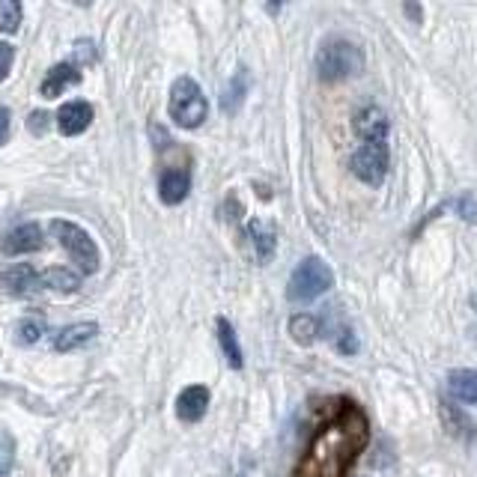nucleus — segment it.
Listing matches in <instances>:
<instances>
[{
	"label": "nucleus",
	"instance_id": "nucleus-1",
	"mask_svg": "<svg viewBox=\"0 0 477 477\" xmlns=\"http://www.w3.org/2000/svg\"><path fill=\"white\" fill-rule=\"evenodd\" d=\"M364 72V51L349 40H329L316 54V75L322 81H343Z\"/></svg>",
	"mask_w": 477,
	"mask_h": 477
},
{
	"label": "nucleus",
	"instance_id": "nucleus-2",
	"mask_svg": "<svg viewBox=\"0 0 477 477\" xmlns=\"http://www.w3.org/2000/svg\"><path fill=\"white\" fill-rule=\"evenodd\" d=\"M334 284V272L329 269V263L320 257H305L302 263L293 269L289 275V289L287 296L293 302H314L322 293H329Z\"/></svg>",
	"mask_w": 477,
	"mask_h": 477
},
{
	"label": "nucleus",
	"instance_id": "nucleus-3",
	"mask_svg": "<svg viewBox=\"0 0 477 477\" xmlns=\"http://www.w3.org/2000/svg\"><path fill=\"white\" fill-rule=\"evenodd\" d=\"M206 114H209V105H206L203 90L198 87V81L191 78H180L171 90V117L176 126L182 128H198Z\"/></svg>",
	"mask_w": 477,
	"mask_h": 477
},
{
	"label": "nucleus",
	"instance_id": "nucleus-4",
	"mask_svg": "<svg viewBox=\"0 0 477 477\" xmlns=\"http://www.w3.org/2000/svg\"><path fill=\"white\" fill-rule=\"evenodd\" d=\"M51 233H54V239L69 251V257L78 263V269L84 275L96 272L99 269V248H96V242L90 239L87 230H81L78 224H72V221L57 218L51 224Z\"/></svg>",
	"mask_w": 477,
	"mask_h": 477
},
{
	"label": "nucleus",
	"instance_id": "nucleus-5",
	"mask_svg": "<svg viewBox=\"0 0 477 477\" xmlns=\"http://www.w3.org/2000/svg\"><path fill=\"white\" fill-rule=\"evenodd\" d=\"M352 173L367 185H382L388 176V144L385 140H370L361 144L352 155Z\"/></svg>",
	"mask_w": 477,
	"mask_h": 477
},
{
	"label": "nucleus",
	"instance_id": "nucleus-6",
	"mask_svg": "<svg viewBox=\"0 0 477 477\" xmlns=\"http://www.w3.org/2000/svg\"><path fill=\"white\" fill-rule=\"evenodd\" d=\"M388 128H391V123H388L385 110L367 105L355 114V135H358L364 144H370V140H385Z\"/></svg>",
	"mask_w": 477,
	"mask_h": 477
},
{
	"label": "nucleus",
	"instance_id": "nucleus-7",
	"mask_svg": "<svg viewBox=\"0 0 477 477\" xmlns=\"http://www.w3.org/2000/svg\"><path fill=\"white\" fill-rule=\"evenodd\" d=\"M206 409H209V391L203 385H189L176 397V415H180V420H185V424H198L206 415Z\"/></svg>",
	"mask_w": 477,
	"mask_h": 477
},
{
	"label": "nucleus",
	"instance_id": "nucleus-8",
	"mask_svg": "<svg viewBox=\"0 0 477 477\" xmlns=\"http://www.w3.org/2000/svg\"><path fill=\"white\" fill-rule=\"evenodd\" d=\"M0 248H4V254H9V257L40 251L42 248V230L36 227V224H22V227H15L13 233H6V239Z\"/></svg>",
	"mask_w": 477,
	"mask_h": 477
},
{
	"label": "nucleus",
	"instance_id": "nucleus-9",
	"mask_svg": "<svg viewBox=\"0 0 477 477\" xmlns=\"http://www.w3.org/2000/svg\"><path fill=\"white\" fill-rule=\"evenodd\" d=\"M191 191V173L185 171V167H171V171L162 173V180H158V194H162L164 203H182L189 198Z\"/></svg>",
	"mask_w": 477,
	"mask_h": 477
},
{
	"label": "nucleus",
	"instance_id": "nucleus-10",
	"mask_svg": "<svg viewBox=\"0 0 477 477\" xmlns=\"http://www.w3.org/2000/svg\"><path fill=\"white\" fill-rule=\"evenodd\" d=\"M90 123H93V108L87 102H66V105L57 110V128L69 137L81 135Z\"/></svg>",
	"mask_w": 477,
	"mask_h": 477
},
{
	"label": "nucleus",
	"instance_id": "nucleus-11",
	"mask_svg": "<svg viewBox=\"0 0 477 477\" xmlns=\"http://www.w3.org/2000/svg\"><path fill=\"white\" fill-rule=\"evenodd\" d=\"M0 284H4L6 293L13 296H24L27 289H33L36 284H40V275H36L33 266L27 263H18V266H9L4 275H0Z\"/></svg>",
	"mask_w": 477,
	"mask_h": 477
},
{
	"label": "nucleus",
	"instance_id": "nucleus-12",
	"mask_svg": "<svg viewBox=\"0 0 477 477\" xmlns=\"http://www.w3.org/2000/svg\"><path fill=\"white\" fill-rule=\"evenodd\" d=\"M96 334H99L96 322L69 325V329H63L57 338H54V349H57V352H72V349H78V346H87L93 338H96Z\"/></svg>",
	"mask_w": 477,
	"mask_h": 477
},
{
	"label": "nucleus",
	"instance_id": "nucleus-13",
	"mask_svg": "<svg viewBox=\"0 0 477 477\" xmlns=\"http://www.w3.org/2000/svg\"><path fill=\"white\" fill-rule=\"evenodd\" d=\"M78 78H81V75H78V69L72 66V63H60V66H54L49 75H45L40 93H42L45 99H54V96H60V93L66 90V87H72V84L78 81Z\"/></svg>",
	"mask_w": 477,
	"mask_h": 477
},
{
	"label": "nucleus",
	"instance_id": "nucleus-14",
	"mask_svg": "<svg viewBox=\"0 0 477 477\" xmlns=\"http://www.w3.org/2000/svg\"><path fill=\"white\" fill-rule=\"evenodd\" d=\"M248 236H251V245H254V251H257V260H263L266 263V260L275 254V245H278L275 230L269 227L266 221H251Z\"/></svg>",
	"mask_w": 477,
	"mask_h": 477
},
{
	"label": "nucleus",
	"instance_id": "nucleus-15",
	"mask_svg": "<svg viewBox=\"0 0 477 477\" xmlns=\"http://www.w3.org/2000/svg\"><path fill=\"white\" fill-rule=\"evenodd\" d=\"M447 388L463 403H477V370H454L447 376Z\"/></svg>",
	"mask_w": 477,
	"mask_h": 477
},
{
	"label": "nucleus",
	"instance_id": "nucleus-16",
	"mask_svg": "<svg viewBox=\"0 0 477 477\" xmlns=\"http://www.w3.org/2000/svg\"><path fill=\"white\" fill-rule=\"evenodd\" d=\"M218 343H221V352H224V358H227L230 367L239 370L245 361H242V349H239L236 331H233V325L227 320H218Z\"/></svg>",
	"mask_w": 477,
	"mask_h": 477
},
{
	"label": "nucleus",
	"instance_id": "nucleus-17",
	"mask_svg": "<svg viewBox=\"0 0 477 477\" xmlns=\"http://www.w3.org/2000/svg\"><path fill=\"white\" fill-rule=\"evenodd\" d=\"M289 334H293L296 343H314L316 334H320V320H316L314 314H296L293 320H289Z\"/></svg>",
	"mask_w": 477,
	"mask_h": 477
},
{
	"label": "nucleus",
	"instance_id": "nucleus-18",
	"mask_svg": "<svg viewBox=\"0 0 477 477\" xmlns=\"http://www.w3.org/2000/svg\"><path fill=\"white\" fill-rule=\"evenodd\" d=\"M442 415H445V424L451 433L456 436H465V438H474L477 436V427H474V420L465 415V411L460 406H454V403H445L442 409Z\"/></svg>",
	"mask_w": 477,
	"mask_h": 477
},
{
	"label": "nucleus",
	"instance_id": "nucleus-19",
	"mask_svg": "<svg viewBox=\"0 0 477 477\" xmlns=\"http://www.w3.org/2000/svg\"><path fill=\"white\" fill-rule=\"evenodd\" d=\"M40 284L51 287V289H60V293H72V289H78V275L69 272V269H63V266H54V269H49V272L40 275Z\"/></svg>",
	"mask_w": 477,
	"mask_h": 477
},
{
	"label": "nucleus",
	"instance_id": "nucleus-20",
	"mask_svg": "<svg viewBox=\"0 0 477 477\" xmlns=\"http://www.w3.org/2000/svg\"><path fill=\"white\" fill-rule=\"evenodd\" d=\"M22 24V4L15 0H0V31L13 33Z\"/></svg>",
	"mask_w": 477,
	"mask_h": 477
},
{
	"label": "nucleus",
	"instance_id": "nucleus-21",
	"mask_svg": "<svg viewBox=\"0 0 477 477\" xmlns=\"http://www.w3.org/2000/svg\"><path fill=\"white\" fill-rule=\"evenodd\" d=\"M245 84H248V78H245V69H239L236 81L230 84L227 96H224V110H236V105L242 102V93H245Z\"/></svg>",
	"mask_w": 477,
	"mask_h": 477
},
{
	"label": "nucleus",
	"instance_id": "nucleus-22",
	"mask_svg": "<svg viewBox=\"0 0 477 477\" xmlns=\"http://www.w3.org/2000/svg\"><path fill=\"white\" fill-rule=\"evenodd\" d=\"M15 334H18V340H22V343H36V340H40V334H42V320H22V322H18Z\"/></svg>",
	"mask_w": 477,
	"mask_h": 477
},
{
	"label": "nucleus",
	"instance_id": "nucleus-23",
	"mask_svg": "<svg viewBox=\"0 0 477 477\" xmlns=\"http://www.w3.org/2000/svg\"><path fill=\"white\" fill-rule=\"evenodd\" d=\"M13 57H15V49L9 42H0V81L6 78L9 66H13Z\"/></svg>",
	"mask_w": 477,
	"mask_h": 477
},
{
	"label": "nucleus",
	"instance_id": "nucleus-24",
	"mask_svg": "<svg viewBox=\"0 0 477 477\" xmlns=\"http://www.w3.org/2000/svg\"><path fill=\"white\" fill-rule=\"evenodd\" d=\"M27 126H31L33 132H45V126H49V114H33V119Z\"/></svg>",
	"mask_w": 477,
	"mask_h": 477
},
{
	"label": "nucleus",
	"instance_id": "nucleus-25",
	"mask_svg": "<svg viewBox=\"0 0 477 477\" xmlns=\"http://www.w3.org/2000/svg\"><path fill=\"white\" fill-rule=\"evenodd\" d=\"M6 135H9V110L0 108V144L6 140Z\"/></svg>",
	"mask_w": 477,
	"mask_h": 477
},
{
	"label": "nucleus",
	"instance_id": "nucleus-26",
	"mask_svg": "<svg viewBox=\"0 0 477 477\" xmlns=\"http://www.w3.org/2000/svg\"><path fill=\"white\" fill-rule=\"evenodd\" d=\"M346 338L340 340V352H355L358 349V343H355V338H352V331H343Z\"/></svg>",
	"mask_w": 477,
	"mask_h": 477
},
{
	"label": "nucleus",
	"instance_id": "nucleus-27",
	"mask_svg": "<svg viewBox=\"0 0 477 477\" xmlns=\"http://www.w3.org/2000/svg\"><path fill=\"white\" fill-rule=\"evenodd\" d=\"M9 474V454H0V477Z\"/></svg>",
	"mask_w": 477,
	"mask_h": 477
},
{
	"label": "nucleus",
	"instance_id": "nucleus-28",
	"mask_svg": "<svg viewBox=\"0 0 477 477\" xmlns=\"http://www.w3.org/2000/svg\"><path fill=\"white\" fill-rule=\"evenodd\" d=\"M406 13H409L411 18H418V22H420V9H418V6H406Z\"/></svg>",
	"mask_w": 477,
	"mask_h": 477
}]
</instances>
